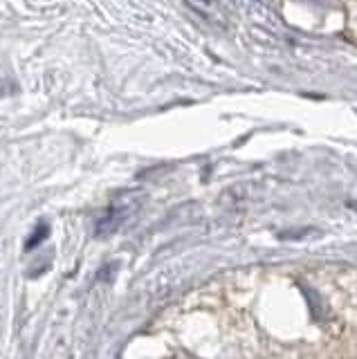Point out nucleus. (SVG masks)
<instances>
[{
	"instance_id": "nucleus-2",
	"label": "nucleus",
	"mask_w": 357,
	"mask_h": 359,
	"mask_svg": "<svg viewBox=\"0 0 357 359\" xmlns=\"http://www.w3.org/2000/svg\"><path fill=\"white\" fill-rule=\"evenodd\" d=\"M50 236V224L48 222H39L36 227H34V231L29 233V238L25 241V252H32V250H36V247L46 241Z\"/></svg>"
},
{
	"instance_id": "nucleus-1",
	"label": "nucleus",
	"mask_w": 357,
	"mask_h": 359,
	"mask_svg": "<svg viewBox=\"0 0 357 359\" xmlns=\"http://www.w3.org/2000/svg\"><path fill=\"white\" fill-rule=\"evenodd\" d=\"M144 205V194L135 189L121 191L119 196H115L110 200V205L106 207V211L102 213V218L97 220V229L95 233L99 238H108L115 231L124 229L126 224L137 216V211Z\"/></svg>"
},
{
	"instance_id": "nucleus-3",
	"label": "nucleus",
	"mask_w": 357,
	"mask_h": 359,
	"mask_svg": "<svg viewBox=\"0 0 357 359\" xmlns=\"http://www.w3.org/2000/svg\"><path fill=\"white\" fill-rule=\"evenodd\" d=\"M189 3H191V7H194V9H198L200 14L211 16V18H214V16H216V11H218L214 0H189Z\"/></svg>"
},
{
	"instance_id": "nucleus-4",
	"label": "nucleus",
	"mask_w": 357,
	"mask_h": 359,
	"mask_svg": "<svg viewBox=\"0 0 357 359\" xmlns=\"http://www.w3.org/2000/svg\"><path fill=\"white\" fill-rule=\"evenodd\" d=\"M351 207H353V209L357 211V202H351Z\"/></svg>"
}]
</instances>
